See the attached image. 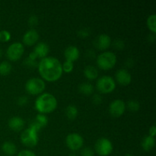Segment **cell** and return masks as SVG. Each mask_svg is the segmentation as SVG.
<instances>
[{
  "label": "cell",
  "mask_w": 156,
  "mask_h": 156,
  "mask_svg": "<svg viewBox=\"0 0 156 156\" xmlns=\"http://www.w3.org/2000/svg\"><path fill=\"white\" fill-rule=\"evenodd\" d=\"M81 156H94V151L91 148H84L81 151Z\"/></svg>",
  "instance_id": "obj_30"
},
{
  "label": "cell",
  "mask_w": 156,
  "mask_h": 156,
  "mask_svg": "<svg viewBox=\"0 0 156 156\" xmlns=\"http://www.w3.org/2000/svg\"><path fill=\"white\" fill-rule=\"evenodd\" d=\"M79 56H80V52L76 46H69L64 51L66 61L73 62L79 59Z\"/></svg>",
  "instance_id": "obj_14"
},
{
  "label": "cell",
  "mask_w": 156,
  "mask_h": 156,
  "mask_svg": "<svg viewBox=\"0 0 156 156\" xmlns=\"http://www.w3.org/2000/svg\"><path fill=\"white\" fill-rule=\"evenodd\" d=\"M69 156H77V155H76V154H75V153H71Z\"/></svg>",
  "instance_id": "obj_41"
},
{
  "label": "cell",
  "mask_w": 156,
  "mask_h": 156,
  "mask_svg": "<svg viewBox=\"0 0 156 156\" xmlns=\"http://www.w3.org/2000/svg\"><path fill=\"white\" fill-rule=\"evenodd\" d=\"M147 27L152 34L156 33V15H151L147 18Z\"/></svg>",
  "instance_id": "obj_24"
},
{
  "label": "cell",
  "mask_w": 156,
  "mask_h": 156,
  "mask_svg": "<svg viewBox=\"0 0 156 156\" xmlns=\"http://www.w3.org/2000/svg\"><path fill=\"white\" fill-rule=\"evenodd\" d=\"M114 149L112 143L107 138H100L94 145V150L100 156H108L111 155Z\"/></svg>",
  "instance_id": "obj_7"
},
{
  "label": "cell",
  "mask_w": 156,
  "mask_h": 156,
  "mask_svg": "<svg viewBox=\"0 0 156 156\" xmlns=\"http://www.w3.org/2000/svg\"><path fill=\"white\" fill-rule=\"evenodd\" d=\"M96 87L101 94H109L116 88V82L111 76H103L98 79Z\"/></svg>",
  "instance_id": "obj_6"
},
{
  "label": "cell",
  "mask_w": 156,
  "mask_h": 156,
  "mask_svg": "<svg viewBox=\"0 0 156 156\" xmlns=\"http://www.w3.org/2000/svg\"><path fill=\"white\" fill-rule=\"evenodd\" d=\"M78 35L81 38H87L90 35V30L88 28H82L78 31Z\"/></svg>",
  "instance_id": "obj_33"
},
{
  "label": "cell",
  "mask_w": 156,
  "mask_h": 156,
  "mask_svg": "<svg viewBox=\"0 0 156 156\" xmlns=\"http://www.w3.org/2000/svg\"><path fill=\"white\" fill-rule=\"evenodd\" d=\"M149 133L150 136H152V137H155V134H156V126L155 125H153V126H152L150 127V129H149Z\"/></svg>",
  "instance_id": "obj_36"
},
{
  "label": "cell",
  "mask_w": 156,
  "mask_h": 156,
  "mask_svg": "<svg viewBox=\"0 0 156 156\" xmlns=\"http://www.w3.org/2000/svg\"><path fill=\"white\" fill-rule=\"evenodd\" d=\"M124 156H134V155H132V154H130V153H127V154H126Z\"/></svg>",
  "instance_id": "obj_40"
},
{
  "label": "cell",
  "mask_w": 156,
  "mask_h": 156,
  "mask_svg": "<svg viewBox=\"0 0 156 156\" xmlns=\"http://www.w3.org/2000/svg\"><path fill=\"white\" fill-rule=\"evenodd\" d=\"M73 69H74V64L72 62H69V61H65L63 64H62V73H70L73 72Z\"/></svg>",
  "instance_id": "obj_26"
},
{
  "label": "cell",
  "mask_w": 156,
  "mask_h": 156,
  "mask_svg": "<svg viewBox=\"0 0 156 156\" xmlns=\"http://www.w3.org/2000/svg\"><path fill=\"white\" fill-rule=\"evenodd\" d=\"M115 79L118 84L123 86L129 85L132 82V76L126 69H120L117 71L115 74Z\"/></svg>",
  "instance_id": "obj_11"
},
{
  "label": "cell",
  "mask_w": 156,
  "mask_h": 156,
  "mask_svg": "<svg viewBox=\"0 0 156 156\" xmlns=\"http://www.w3.org/2000/svg\"><path fill=\"white\" fill-rule=\"evenodd\" d=\"M39 40V34L35 29L27 30L23 36V43L27 46H33L37 44Z\"/></svg>",
  "instance_id": "obj_13"
},
{
  "label": "cell",
  "mask_w": 156,
  "mask_h": 156,
  "mask_svg": "<svg viewBox=\"0 0 156 156\" xmlns=\"http://www.w3.org/2000/svg\"><path fill=\"white\" fill-rule=\"evenodd\" d=\"M57 108V100L50 93H42L35 101V109L39 114H50Z\"/></svg>",
  "instance_id": "obj_2"
},
{
  "label": "cell",
  "mask_w": 156,
  "mask_h": 156,
  "mask_svg": "<svg viewBox=\"0 0 156 156\" xmlns=\"http://www.w3.org/2000/svg\"><path fill=\"white\" fill-rule=\"evenodd\" d=\"M38 132L39 131L30 125V127L24 129L20 136V140L24 146L28 148H34L38 143Z\"/></svg>",
  "instance_id": "obj_3"
},
{
  "label": "cell",
  "mask_w": 156,
  "mask_h": 156,
  "mask_svg": "<svg viewBox=\"0 0 156 156\" xmlns=\"http://www.w3.org/2000/svg\"><path fill=\"white\" fill-rule=\"evenodd\" d=\"M111 39L109 35L102 34L98 35L94 41V45L98 50H105L111 46Z\"/></svg>",
  "instance_id": "obj_12"
},
{
  "label": "cell",
  "mask_w": 156,
  "mask_h": 156,
  "mask_svg": "<svg viewBox=\"0 0 156 156\" xmlns=\"http://www.w3.org/2000/svg\"><path fill=\"white\" fill-rule=\"evenodd\" d=\"M45 82L41 78H31L25 83V89L31 95L41 94L45 90Z\"/></svg>",
  "instance_id": "obj_5"
},
{
  "label": "cell",
  "mask_w": 156,
  "mask_h": 156,
  "mask_svg": "<svg viewBox=\"0 0 156 156\" xmlns=\"http://www.w3.org/2000/svg\"><path fill=\"white\" fill-rule=\"evenodd\" d=\"M24 64L28 68H34V67H37L38 63L37 62V60H32L30 58L27 57L24 61Z\"/></svg>",
  "instance_id": "obj_28"
},
{
  "label": "cell",
  "mask_w": 156,
  "mask_h": 156,
  "mask_svg": "<svg viewBox=\"0 0 156 156\" xmlns=\"http://www.w3.org/2000/svg\"><path fill=\"white\" fill-rule=\"evenodd\" d=\"M12 66L8 61H3L0 63V75L3 76H8L12 72Z\"/></svg>",
  "instance_id": "obj_23"
},
{
  "label": "cell",
  "mask_w": 156,
  "mask_h": 156,
  "mask_svg": "<svg viewBox=\"0 0 156 156\" xmlns=\"http://www.w3.org/2000/svg\"><path fill=\"white\" fill-rule=\"evenodd\" d=\"M113 47H114L116 50H123L125 47V44L122 40L117 39L114 41V43H113Z\"/></svg>",
  "instance_id": "obj_29"
},
{
  "label": "cell",
  "mask_w": 156,
  "mask_h": 156,
  "mask_svg": "<svg viewBox=\"0 0 156 156\" xmlns=\"http://www.w3.org/2000/svg\"><path fill=\"white\" fill-rule=\"evenodd\" d=\"M38 72L43 80L53 82L59 80L62 74V64L53 56H47L41 59L37 65Z\"/></svg>",
  "instance_id": "obj_1"
},
{
  "label": "cell",
  "mask_w": 156,
  "mask_h": 156,
  "mask_svg": "<svg viewBox=\"0 0 156 156\" xmlns=\"http://www.w3.org/2000/svg\"><path fill=\"white\" fill-rule=\"evenodd\" d=\"M47 123H48V118L47 117V116L45 114H38L37 115L36 118H35V120L31 124L34 126L40 131L41 128L47 126Z\"/></svg>",
  "instance_id": "obj_17"
},
{
  "label": "cell",
  "mask_w": 156,
  "mask_h": 156,
  "mask_svg": "<svg viewBox=\"0 0 156 156\" xmlns=\"http://www.w3.org/2000/svg\"><path fill=\"white\" fill-rule=\"evenodd\" d=\"M92 102L94 105H99L101 104L102 102V98L100 94H95L93 95L92 97Z\"/></svg>",
  "instance_id": "obj_35"
},
{
  "label": "cell",
  "mask_w": 156,
  "mask_h": 156,
  "mask_svg": "<svg viewBox=\"0 0 156 156\" xmlns=\"http://www.w3.org/2000/svg\"><path fill=\"white\" fill-rule=\"evenodd\" d=\"M65 114L69 120H73L77 117L78 114H79V111H78V108L75 105H70L69 106H67V108H66Z\"/></svg>",
  "instance_id": "obj_21"
},
{
  "label": "cell",
  "mask_w": 156,
  "mask_h": 156,
  "mask_svg": "<svg viewBox=\"0 0 156 156\" xmlns=\"http://www.w3.org/2000/svg\"><path fill=\"white\" fill-rule=\"evenodd\" d=\"M24 45L20 42H15L11 44L6 50V56L10 61L18 60L24 54Z\"/></svg>",
  "instance_id": "obj_8"
},
{
  "label": "cell",
  "mask_w": 156,
  "mask_h": 156,
  "mask_svg": "<svg viewBox=\"0 0 156 156\" xmlns=\"http://www.w3.org/2000/svg\"><path fill=\"white\" fill-rule=\"evenodd\" d=\"M28 58H30V59H32V60H37V56L36 54H35V53L32 51L31 53L29 54Z\"/></svg>",
  "instance_id": "obj_37"
},
{
  "label": "cell",
  "mask_w": 156,
  "mask_h": 156,
  "mask_svg": "<svg viewBox=\"0 0 156 156\" xmlns=\"http://www.w3.org/2000/svg\"><path fill=\"white\" fill-rule=\"evenodd\" d=\"M29 100H28V98L27 96H20L19 98H18V101H17V103L19 106L21 107H24L25 105H27V104L28 103Z\"/></svg>",
  "instance_id": "obj_32"
},
{
  "label": "cell",
  "mask_w": 156,
  "mask_h": 156,
  "mask_svg": "<svg viewBox=\"0 0 156 156\" xmlns=\"http://www.w3.org/2000/svg\"><path fill=\"white\" fill-rule=\"evenodd\" d=\"M2 56V50L0 48V58H1Z\"/></svg>",
  "instance_id": "obj_39"
},
{
  "label": "cell",
  "mask_w": 156,
  "mask_h": 156,
  "mask_svg": "<svg viewBox=\"0 0 156 156\" xmlns=\"http://www.w3.org/2000/svg\"><path fill=\"white\" fill-rule=\"evenodd\" d=\"M33 52L36 54L37 58H41L42 59L47 56L49 52H50V47L47 43L40 42L36 44Z\"/></svg>",
  "instance_id": "obj_15"
},
{
  "label": "cell",
  "mask_w": 156,
  "mask_h": 156,
  "mask_svg": "<svg viewBox=\"0 0 156 156\" xmlns=\"http://www.w3.org/2000/svg\"><path fill=\"white\" fill-rule=\"evenodd\" d=\"M126 106H127V108L129 109V111H132V112H136L140 108V102L136 100H129L127 102Z\"/></svg>",
  "instance_id": "obj_25"
},
{
  "label": "cell",
  "mask_w": 156,
  "mask_h": 156,
  "mask_svg": "<svg viewBox=\"0 0 156 156\" xmlns=\"http://www.w3.org/2000/svg\"><path fill=\"white\" fill-rule=\"evenodd\" d=\"M155 145V137L147 136L143 140L141 143L142 149L146 152H149L152 150Z\"/></svg>",
  "instance_id": "obj_19"
},
{
  "label": "cell",
  "mask_w": 156,
  "mask_h": 156,
  "mask_svg": "<svg viewBox=\"0 0 156 156\" xmlns=\"http://www.w3.org/2000/svg\"><path fill=\"white\" fill-rule=\"evenodd\" d=\"M66 144L70 150L73 152H76V151L82 149L83 146V137L79 133H72L69 134L66 138Z\"/></svg>",
  "instance_id": "obj_9"
},
{
  "label": "cell",
  "mask_w": 156,
  "mask_h": 156,
  "mask_svg": "<svg viewBox=\"0 0 156 156\" xmlns=\"http://www.w3.org/2000/svg\"><path fill=\"white\" fill-rule=\"evenodd\" d=\"M11 40L10 32L6 30H0V41L2 43H6Z\"/></svg>",
  "instance_id": "obj_27"
},
{
  "label": "cell",
  "mask_w": 156,
  "mask_h": 156,
  "mask_svg": "<svg viewBox=\"0 0 156 156\" xmlns=\"http://www.w3.org/2000/svg\"><path fill=\"white\" fill-rule=\"evenodd\" d=\"M8 126L12 130L15 132H19L22 130L24 126V120L21 117H13L9 119L8 122Z\"/></svg>",
  "instance_id": "obj_16"
},
{
  "label": "cell",
  "mask_w": 156,
  "mask_h": 156,
  "mask_svg": "<svg viewBox=\"0 0 156 156\" xmlns=\"http://www.w3.org/2000/svg\"><path fill=\"white\" fill-rule=\"evenodd\" d=\"M126 65L130 68V67H132L133 66V60L132 59H127V61L126 62Z\"/></svg>",
  "instance_id": "obj_38"
},
{
  "label": "cell",
  "mask_w": 156,
  "mask_h": 156,
  "mask_svg": "<svg viewBox=\"0 0 156 156\" xmlns=\"http://www.w3.org/2000/svg\"><path fill=\"white\" fill-rule=\"evenodd\" d=\"M117 63V56L113 52L105 51L97 57V65L101 69L110 70Z\"/></svg>",
  "instance_id": "obj_4"
},
{
  "label": "cell",
  "mask_w": 156,
  "mask_h": 156,
  "mask_svg": "<svg viewBox=\"0 0 156 156\" xmlns=\"http://www.w3.org/2000/svg\"><path fill=\"white\" fill-rule=\"evenodd\" d=\"M17 156H37L35 155L34 152H33L32 151L28 150V149H24V150L21 151L18 153Z\"/></svg>",
  "instance_id": "obj_34"
},
{
  "label": "cell",
  "mask_w": 156,
  "mask_h": 156,
  "mask_svg": "<svg viewBox=\"0 0 156 156\" xmlns=\"http://www.w3.org/2000/svg\"><path fill=\"white\" fill-rule=\"evenodd\" d=\"M27 22H28L29 25H30V27H34V26L37 25L38 22H39V20H38L37 16L33 15H30V16L29 17Z\"/></svg>",
  "instance_id": "obj_31"
},
{
  "label": "cell",
  "mask_w": 156,
  "mask_h": 156,
  "mask_svg": "<svg viewBox=\"0 0 156 156\" xmlns=\"http://www.w3.org/2000/svg\"><path fill=\"white\" fill-rule=\"evenodd\" d=\"M79 91L85 95H90L94 91V86L88 82H83L79 85Z\"/></svg>",
  "instance_id": "obj_22"
},
{
  "label": "cell",
  "mask_w": 156,
  "mask_h": 156,
  "mask_svg": "<svg viewBox=\"0 0 156 156\" xmlns=\"http://www.w3.org/2000/svg\"><path fill=\"white\" fill-rule=\"evenodd\" d=\"M2 150L8 156H12L15 155L17 152L16 145L10 141L5 142L2 146Z\"/></svg>",
  "instance_id": "obj_18"
},
{
  "label": "cell",
  "mask_w": 156,
  "mask_h": 156,
  "mask_svg": "<svg viewBox=\"0 0 156 156\" xmlns=\"http://www.w3.org/2000/svg\"><path fill=\"white\" fill-rule=\"evenodd\" d=\"M84 76L89 80H94L98 76V71L94 66H87L84 69Z\"/></svg>",
  "instance_id": "obj_20"
},
{
  "label": "cell",
  "mask_w": 156,
  "mask_h": 156,
  "mask_svg": "<svg viewBox=\"0 0 156 156\" xmlns=\"http://www.w3.org/2000/svg\"><path fill=\"white\" fill-rule=\"evenodd\" d=\"M126 111V104L120 99L114 100L109 106V112L114 117H120Z\"/></svg>",
  "instance_id": "obj_10"
}]
</instances>
